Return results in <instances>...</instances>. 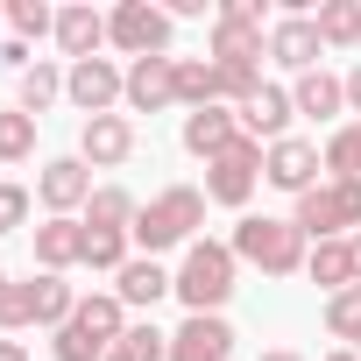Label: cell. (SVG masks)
Segmentation results:
<instances>
[{"mask_svg":"<svg viewBox=\"0 0 361 361\" xmlns=\"http://www.w3.org/2000/svg\"><path fill=\"white\" fill-rule=\"evenodd\" d=\"M199 227H206V192H199V185H170V192H156V199L135 213L128 241H135L142 255H163V248H192Z\"/></svg>","mask_w":361,"mask_h":361,"instance_id":"obj_1","label":"cell"},{"mask_svg":"<svg viewBox=\"0 0 361 361\" xmlns=\"http://www.w3.org/2000/svg\"><path fill=\"white\" fill-rule=\"evenodd\" d=\"M121 333H128V305H121L114 290H92V298H78V312L57 326L50 354H57V361H106V354L121 347Z\"/></svg>","mask_w":361,"mask_h":361,"instance_id":"obj_2","label":"cell"},{"mask_svg":"<svg viewBox=\"0 0 361 361\" xmlns=\"http://www.w3.org/2000/svg\"><path fill=\"white\" fill-rule=\"evenodd\" d=\"M227 248H234V262H248V269H262V276H298L305 255H312V241H305L290 220H269V213H241Z\"/></svg>","mask_w":361,"mask_h":361,"instance_id":"obj_3","label":"cell"},{"mask_svg":"<svg viewBox=\"0 0 361 361\" xmlns=\"http://www.w3.org/2000/svg\"><path fill=\"white\" fill-rule=\"evenodd\" d=\"M234 248L227 241H192L185 248V262H177V298H185V312H220L227 298H234Z\"/></svg>","mask_w":361,"mask_h":361,"instance_id":"obj_4","label":"cell"},{"mask_svg":"<svg viewBox=\"0 0 361 361\" xmlns=\"http://www.w3.org/2000/svg\"><path fill=\"white\" fill-rule=\"evenodd\" d=\"M290 227L305 241H347V234H361V185H354V177H326V185H312L298 199Z\"/></svg>","mask_w":361,"mask_h":361,"instance_id":"obj_5","label":"cell"},{"mask_svg":"<svg viewBox=\"0 0 361 361\" xmlns=\"http://www.w3.org/2000/svg\"><path fill=\"white\" fill-rule=\"evenodd\" d=\"M262 0H220L213 8V64L220 71H262Z\"/></svg>","mask_w":361,"mask_h":361,"instance_id":"obj_6","label":"cell"},{"mask_svg":"<svg viewBox=\"0 0 361 361\" xmlns=\"http://www.w3.org/2000/svg\"><path fill=\"white\" fill-rule=\"evenodd\" d=\"M170 8H149V0H121L106 15V43L135 64V57H170Z\"/></svg>","mask_w":361,"mask_h":361,"instance_id":"obj_7","label":"cell"},{"mask_svg":"<svg viewBox=\"0 0 361 361\" xmlns=\"http://www.w3.org/2000/svg\"><path fill=\"white\" fill-rule=\"evenodd\" d=\"M255 185H262V142H248V135H241L227 156L206 163V199H213V206H234V213H241V206L255 199Z\"/></svg>","mask_w":361,"mask_h":361,"instance_id":"obj_8","label":"cell"},{"mask_svg":"<svg viewBox=\"0 0 361 361\" xmlns=\"http://www.w3.org/2000/svg\"><path fill=\"white\" fill-rule=\"evenodd\" d=\"M64 99H71L85 121H99V114H114V99H128V71H121L114 57H85V64L64 71Z\"/></svg>","mask_w":361,"mask_h":361,"instance_id":"obj_9","label":"cell"},{"mask_svg":"<svg viewBox=\"0 0 361 361\" xmlns=\"http://www.w3.org/2000/svg\"><path fill=\"white\" fill-rule=\"evenodd\" d=\"M319 142H305V135H283V142H269L262 149V185H276V192H290V199H305L312 185H326L319 177Z\"/></svg>","mask_w":361,"mask_h":361,"instance_id":"obj_10","label":"cell"},{"mask_svg":"<svg viewBox=\"0 0 361 361\" xmlns=\"http://www.w3.org/2000/svg\"><path fill=\"white\" fill-rule=\"evenodd\" d=\"M92 163L85 156H50L43 170H36V199L50 206V220H71L78 206H92Z\"/></svg>","mask_w":361,"mask_h":361,"instance_id":"obj_11","label":"cell"},{"mask_svg":"<svg viewBox=\"0 0 361 361\" xmlns=\"http://www.w3.org/2000/svg\"><path fill=\"white\" fill-rule=\"evenodd\" d=\"M227 354H234V326L220 312H192L170 333V361H227Z\"/></svg>","mask_w":361,"mask_h":361,"instance_id":"obj_12","label":"cell"},{"mask_svg":"<svg viewBox=\"0 0 361 361\" xmlns=\"http://www.w3.org/2000/svg\"><path fill=\"white\" fill-rule=\"evenodd\" d=\"M319 50H326V43H319V22H312V15H283V22H269V57H276L283 71H298V78L319 71Z\"/></svg>","mask_w":361,"mask_h":361,"instance_id":"obj_13","label":"cell"},{"mask_svg":"<svg viewBox=\"0 0 361 361\" xmlns=\"http://www.w3.org/2000/svg\"><path fill=\"white\" fill-rule=\"evenodd\" d=\"M128 106H135V114L177 106V57H135V64H128Z\"/></svg>","mask_w":361,"mask_h":361,"instance_id":"obj_14","label":"cell"},{"mask_svg":"<svg viewBox=\"0 0 361 361\" xmlns=\"http://www.w3.org/2000/svg\"><path fill=\"white\" fill-rule=\"evenodd\" d=\"M78 156H85L92 170L128 163V156H135V121H128V114H99V121H85V128H78Z\"/></svg>","mask_w":361,"mask_h":361,"instance_id":"obj_15","label":"cell"},{"mask_svg":"<svg viewBox=\"0 0 361 361\" xmlns=\"http://www.w3.org/2000/svg\"><path fill=\"white\" fill-rule=\"evenodd\" d=\"M234 142H241V114H234V106H199V114H185V149H192L199 163L227 156Z\"/></svg>","mask_w":361,"mask_h":361,"instance_id":"obj_16","label":"cell"},{"mask_svg":"<svg viewBox=\"0 0 361 361\" xmlns=\"http://www.w3.org/2000/svg\"><path fill=\"white\" fill-rule=\"evenodd\" d=\"M99 43H106V15L92 8V0H71V8H57V50H64L71 64L99 57Z\"/></svg>","mask_w":361,"mask_h":361,"instance_id":"obj_17","label":"cell"},{"mask_svg":"<svg viewBox=\"0 0 361 361\" xmlns=\"http://www.w3.org/2000/svg\"><path fill=\"white\" fill-rule=\"evenodd\" d=\"M290 114H298V106H290V92H283V85H262V92L241 106V135L269 149V142H283V135H290Z\"/></svg>","mask_w":361,"mask_h":361,"instance_id":"obj_18","label":"cell"},{"mask_svg":"<svg viewBox=\"0 0 361 361\" xmlns=\"http://www.w3.org/2000/svg\"><path fill=\"white\" fill-rule=\"evenodd\" d=\"M36 262H43V276L78 269L85 262V220H43L36 227Z\"/></svg>","mask_w":361,"mask_h":361,"instance_id":"obj_19","label":"cell"},{"mask_svg":"<svg viewBox=\"0 0 361 361\" xmlns=\"http://www.w3.org/2000/svg\"><path fill=\"white\" fill-rule=\"evenodd\" d=\"M170 283H177V269H163L156 255H128V269L114 276V298L121 305H156V298H170Z\"/></svg>","mask_w":361,"mask_h":361,"instance_id":"obj_20","label":"cell"},{"mask_svg":"<svg viewBox=\"0 0 361 361\" xmlns=\"http://www.w3.org/2000/svg\"><path fill=\"white\" fill-rule=\"evenodd\" d=\"M227 99V71L213 57H177V106H220Z\"/></svg>","mask_w":361,"mask_h":361,"instance_id":"obj_21","label":"cell"},{"mask_svg":"<svg viewBox=\"0 0 361 361\" xmlns=\"http://www.w3.org/2000/svg\"><path fill=\"white\" fill-rule=\"evenodd\" d=\"M290 106H298L305 121H333V114H347V78H333V71H305V78L290 85Z\"/></svg>","mask_w":361,"mask_h":361,"instance_id":"obj_22","label":"cell"},{"mask_svg":"<svg viewBox=\"0 0 361 361\" xmlns=\"http://www.w3.org/2000/svg\"><path fill=\"white\" fill-rule=\"evenodd\" d=\"M305 276H312L326 298L354 290V248H347V241H312V255H305Z\"/></svg>","mask_w":361,"mask_h":361,"instance_id":"obj_23","label":"cell"},{"mask_svg":"<svg viewBox=\"0 0 361 361\" xmlns=\"http://www.w3.org/2000/svg\"><path fill=\"white\" fill-rule=\"evenodd\" d=\"M319 43L326 50H354L361 43V0H319Z\"/></svg>","mask_w":361,"mask_h":361,"instance_id":"obj_24","label":"cell"},{"mask_svg":"<svg viewBox=\"0 0 361 361\" xmlns=\"http://www.w3.org/2000/svg\"><path fill=\"white\" fill-rule=\"evenodd\" d=\"M57 92H64V71H57V64H43V57L15 78V106H22V114H36V121H43V106H50Z\"/></svg>","mask_w":361,"mask_h":361,"instance_id":"obj_25","label":"cell"},{"mask_svg":"<svg viewBox=\"0 0 361 361\" xmlns=\"http://www.w3.org/2000/svg\"><path fill=\"white\" fill-rule=\"evenodd\" d=\"M135 192H121V185H99L92 192V206H85V227H114V234H128L135 227Z\"/></svg>","mask_w":361,"mask_h":361,"instance_id":"obj_26","label":"cell"},{"mask_svg":"<svg viewBox=\"0 0 361 361\" xmlns=\"http://www.w3.org/2000/svg\"><path fill=\"white\" fill-rule=\"evenodd\" d=\"M29 283H36V326H50V333H57V326L78 312V290H71L64 276H29Z\"/></svg>","mask_w":361,"mask_h":361,"instance_id":"obj_27","label":"cell"},{"mask_svg":"<svg viewBox=\"0 0 361 361\" xmlns=\"http://www.w3.org/2000/svg\"><path fill=\"white\" fill-rule=\"evenodd\" d=\"M29 156H36V114L8 106L0 114V163H29Z\"/></svg>","mask_w":361,"mask_h":361,"instance_id":"obj_28","label":"cell"},{"mask_svg":"<svg viewBox=\"0 0 361 361\" xmlns=\"http://www.w3.org/2000/svg\"><path fill=\"white\" fill-rule=\"evenodd\" d=\"M326 177H354V185H361V121L333 128V142H326Z\"/></svg>","mask_w":361,"mask_h":361,"instance_id":"obj_29","label":"cell"},{"mask_svg":"<svg viewBox=\"0 0 361 361\" xmlns=\"http://www.w3.org/2000/svg\"><path fill=\"white\" fill-rule=\"evenodd\" d=\"M128 248H135L128 234H114V227H85V269H114V276H121V269H128Z\"/></svg>","mask_w":361,"mask_h":361,"instance_id":"obj_30","label":"cell"},{"mask_svg":"<svg viewBox=\"0 0 361 361\" xmlns=\"http://www.w3.org/2000/svg\"><path fill=\"white\" fill-rule=\"evenodd\" d=\"M326 333H333V340H347V347L361 354V283H354V290H340V298H326Z\"/></svg>","mask_w":361,"mask_h":361,"instance_id":"obj_31","label":"cell"},{"mask_svg":"<svg viewBox=\"0 0 361 361\" xmlns=\"http://www.w3.org/2000/svg\"><path fill=\"white\" fill-rule=\"evenodd\" d=\"M22 326H36V283H0V333H22Z\"/></svg>","mask_w":361,"mask_h":361,"instance_id":"obj_32","label":"cell"},{"mask_svg":"<svg viewBox=\"0 0 361 361\" xmlns=\"http://www.w3.org/2000/svg\"><path fill=\"white\" fill-rule=\"evenodd\" d=\"M8 29H15V43H29V36H57V15L43 8V0H8Z\"/></svg>","mask_w":361,"mask_h":361,"instance_id":"obj_33","label":"cell"},{"mask_svg":"<svg viewBox=\"0 0 361 361\" xmlns=\"http://www.w3.org/2000/svg\"><path fill=\"white\" fill-rule=\"evenodd\" d=\"M121 347H135L142 361H170V333H156L149 319H142V326H128V333H121Z\"/></svg>","mask_w":361,"mask_h":361,"instance_id":"obj_34","label":"cell"},{"mask_svg":"<svg viewBox=\"0 0 361 361\" xmlns=\"http://www.w3.org/2000/svg\"><path fill=\"white\" fill-rule=\"evenodd\" d=\"M29 185H0V234H15V227H29Z\"/></svg>","mask_w":361,"mask_h":361,"instance_id":"obj_35","label":"cell"},{"mask_svg":"<svg viewBox=\"0 0 361 361\" xmlns=\"http://www.w3.org/2000/svg\"><path fill=\"white\" fill-rule=\"evenodd\" d=\"M347 114H354V121H361V64H354V71H347Z\"/></svg>","mask_w":361,"mask_h":361,"instance_id":"obj_36","label":"cell"},{"mask_svg":"<svg viewBox=\"0 0 361 361\" xmlns=\"http://www.w3.org/2000/svg\"><path fill=\"white\" fill-rule=\"evenodd\" d=\"M0 361H29V347L22 340H0Z\"/></svg>","mask_w":361,"mask_h":361,"instance_id":"obj_37","label":"cell"},{"mask_svg":"<svg viewBox=\"0 0 361 361\" xmlns=\"http://www.w3.org/2000/svg\"><path fill=\"white\" fill-rule=\"evenodd\" d=\"M347 248H354V283H361V234H347Z\"/></svg>","mask_w":361,"mask_h":361,"instance_id":"obj_38","label":"cell"},{"mask_svg":"<svg viewBox=\"0 0 361 361\" xmlns=\"http://www.w3.org/2000/svg\"><path fill=\"white\" fill-rule=\"evenodd\" d=\"M262 361H305V354H290V347H269V354H262Z\"/></svg>","mask_w":361,"mask_h":361,"instance_id":"obj_39","label":"cell"},{"mask_svg":"<svg viewBox=\"0 0 361 361\" xmlns=\"http://www.w3.org/2000/svg\"><path fill=\"white\" fill-rule=\"evenodd\" d=\"M326 361H361V354H354V347H333V354H326Z\"/></svg>","mask_w":361,"mask_h":361,"instance_id":"obj_40","label":"cell"},{"mask_svg":"<svg viewBox=\"0 0 361 361\" xmlns=\"http://www.w3.org/2000/svg\"><path fill=\"white\" fill-rule=\"evenodd\" d=\"M106 361H142V354H135V347H114V354H106Z\"/></svg>","mask_w":361,"mask_h":361,"instance_id":"obj_41","label":"cell"},{"mask_svg":"<svg viewBox=\"0 0 361 361\" xmlns=\"http://www.w3.org/2000/svg\"><path fill=\"white\" fill-rule=\"evenodd\" d=\"M0 283H8V276H0Z\"/></svg>","mask_w":361,"mask_h":361,"instance_id":"obj_42","label":"cell"}]
</instances>
